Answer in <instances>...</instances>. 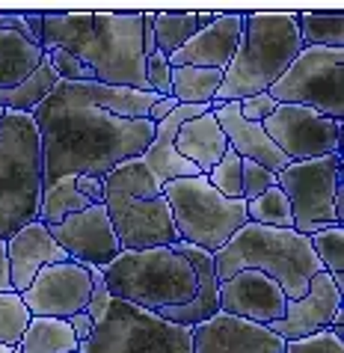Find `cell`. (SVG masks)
Masks as SVG:
<instances>
[{"label":"cell","instance_id":"cell-1","mask_svg":"<svg viewBox=\"0 0 344 353\" xmlns=\"http://www.w3.org/2000/svg\"><path fill=\"white\" fill-rule=\"evenodd\" d=\"M33 122L42 140V190L65 175L104 179L125 161L143 158L154 140V122L119 119L95 107L81 83H57L54 92L36 107Z\"/></svg>","mask_w":344,"mask_h":353},{"label":"cell","instance_id":"cell-2","mask_svg":"<svg viewBox=\"0 0 344 353\" xmlns=\"http://www.w3.org/2000/svg\"><path fill=\"white\" fill-rule=\"evenodd\" d=\"M65 51L95 83L152 92L145 81L143 12H42V51Z\"/></svg>","mask_w":344,"mask_h":353},{"label":"cell","instance_id":"cell-3","mask_svg":"<svg viewBox=\"0 0 344 353\" xmlns=\"http://www.w3.org/2000/svg\"><path fill=\"white\" fill-rule=\"evenodd\" d=\"M303 51L297 12H243V33L211 104L267 92Z\"/></svg>","mask_w":344,"mask_h":353},{"label":"cell","instance_id":"cell-4","mask_svg":"<svg viewBox=\"0 0 344 353\" xmlns=\"http://www.w3.org/2000/svg\"><path fill=\"white\" fill-rule=\"evenodd\" d=\"M214 268L220 282L238 270H259L282 288L285 300H300L309 291L312 276L323 270L309 238L294 229H267L259 223H247L234 232L225 247L214 252Z\"/></svg>","mask_w":344,"mask_h":353},{"label":"cell","instance_id":"cell-5","mask_svg":"<svg viewBox=\"0 0 344 353\" xmlns=\"http://www.w3.org/2000/svg\"><path fill=\"white\" fill-rule=\"evenodd\" d=\"M104 208L128 252L179 243L170 205L140 158L125 161L104 175Z\"/></svg>","mask_w":344,"mask_h":353},{"label":"cell","instance_id":"cell-6","mask_svg":"<svg viewBox=\"0 0 344 353\" xmlns=\"http://www.w3.org/2000/svg\"><path fill=\"white\" fill-rule=\"evenodd\" d=\"M42 140L30 113L0 110V241L39 220Z\"/></svg>","mask_w":344,"mask_h":353},{"label":"cell","instance_id":"cell-7","mask_svg":"<svg viewBox=\"0 0 344 353\" xmlns=\"http://www.w3.org/2000/svg\"><path fill=\"white\" fill-rule=\"evenodd\" d=\"M101 273L113 300H125L149 312L184 306L196 297L199 285L190 261L172 247H152L140 252L122 250Z\"/></svg>","mask_w":344,"mask_h":353},{"label":"cell","instance_id":"cell-8","mask_svg":"<svg viewBox=\"0 0 344 353\" xmlns=\"http://www.w3.org/2000/svg\"><path fill=\"white\" fill-rule=\"evenodd\" d=\"M166 205L172 211L179 241L193 243L205 252H217L225 247L238 229H243L247 220V202L243 199H225L208 184L205 175L196 179H175L161 188Z\"/></svg>","mask_w":344,"mask_h":353},{"label":"cell","instance_id":"cell-9","mask_svg":"<svg viewBox=\"0 0 344 353\" xmlns=\"http://www.w3.org/2000/svg\"><path fill=\"white\" fill-rule=\"evenodd\" d=\"M276 104H297L338 119L344 116V48H303L267 90Z\"/></svg>","mask_w":344,"mask_h":353},{"label":"cell","instance_id":"cell-10","mask_svg":"<svg viewBox=\"0 0 344 353\" xmlns=\"http://www.w3.org/2000/svg\"><path fill=\"white\" fill-rule=\"evenodd\" d=\"M92 353H193L190 327H175L149 309L110 300L92 332Z\"/></svg>","mask_w":344,"mask_h":353},{"label":"cell","instance_id":"cell-11","mask_svg":"<svg viewBox=\"0 0 344 353\" xmlns=\"http://www.w3.org/2000/svg\"><path fill=\"white\" fill-rule=\"evenodd\" d=\"M344 179L341 172V154H327V158L288 163L276 175V184L288 196L294 232L303 238H312L314 232L330 229L336 223V188Z\"/></svg>","mask_w":344,"mask_h":353},{"label":"cell","instance_id":"cell-12","mask_svg":"<svg viewBox=\"0 0 344 353\" xmlns=\"http://www.w3.org/2000/svg\"><path fill=\"white\" fill-rule=\"evenodd\" d=\"M264 134L291 163L341 154V122L297 104H279L261 122Z\"/></svg>","mask_w":344,"mask_h":353},{"label":"cell","instance_id":"cell-13","mask_svg":"<svg viewBox=\"0 0 344 353\" xmlns=\"http://www.w3.org/2000/svg\"><path fill=\"white\" fill-rule=\"evenodd\" d=\"M92 276L90 270L74 261L51 264L39 270L30 288L21 291V300L27 303L33 318H72L90 306Z\"/></svg>","mask_w":344,"mask_h":353},{"label":"cell","instance_id":"cell-14","mask_svg":"<svg viewBox=\"0 0 344 353\" xmlns=\"http://www.w3.org/2000/svg\"><path fill=\"white\" fill-rule=\"evenodd\" d=\"M51 238L68 252V259L81 268H107L122 252V243L113 232L104 205H92L81 214H72L63 223L51 225Z\"/></svg>","mask_w":344,"mask_h":353},{"label":"cell","instance_id":"cell-15","mask_svg":"<svg viewBox=\"0 0 344 353\" xmlns=\"http://www.w3.org/2000/svg\"><path fill=\"white\" fill-rule=\"evenodd\" d=\"M193 353H285V339L261 323L217 312L190 327Z\"/></svg>","mask_w":344,"mask_h":353},{"label":"cell","instance_id":"cell-16","mask_svg":"<svg viewBox=\"0 0 344 353\" xmlns=\"http://www.w3.org/2000/svg\"><path fill=\"white\" fill-rule=\"evenodd\" d=\"M285 306L288 300L282 288L259 270H238L220 282V312L225 315L270 327L285 315Z\"/></svg>","mask_w":344,"mask_h":353},{"label":"cell","instance_id":"cell-17","mask_svg":"<svg viewBox=\"0 0 344 353\" xmlns=\"http://www.w3.org/2000/svg\"><path fill=\"white\" fill-rule=\"evenodd\" d=\"M341 297H344V291L332 285V276L327 270H321L312 276L309 291L300 300H288L285 315L279 321H273L267 330L282 336L285 341L323 332V330H330V321L336 315V309L341 306Z\"/></svg>","mask_w":344,"mask_h":353},{"label":"cell","instance_id":"cell-18","mask_svg":"<svg viewBox=\"0 0 344 353\" xmlns=\"http://www.w3.org/2000/svg\"><path fill=\"white\" fill-rule=\"evenodd\" d=\"M243 33V12H220L217 21L202 27L181 51L166 57L170 65H196V68H214V72H225L232 63L234 51L241 45Z\"/></svg>","mask_w":344,"mask_h":353},{"label":"cell","instance_id":"cell-19","mask_svg":"<svg viewBox=\"0 0 344 353\" xmlns=\"http://www.w3.org/2000/svg\"><path fill=\"white\" fill-rule=\"evenodd\" d=\"M6 261H9V279H12V291H27L30 282L36 279L39 270L51 268V264L72 261L68 252L51 238L48 225L33 220L30 225H24L21 232H15L6 241Z\"/></svg>","mask_w":344,"mask_h":353},{"label":"cell","instance_id":"cell-20","mask_svg":"<svg viewBox=\"0 0 344 353\" xmlns=\"http://www.w3.org/2000/svg\"><path fill=\"white\" fill-rule=\"evenodd\" d=\"M205 110H211V107L208 104H179L166 119L154 125V140L149 143V149L143 152L140 161L149 166L157 188H163V184H170L175 179H196V175H202L190 161H184L181 154L175 152V134H179V128L188 119L202 116Z\"/></svg>","mask_w":344,"mask_h":353},{"label":"cell","instance_id":"cell-21","mask_svg":"<svg viewBox=\"0 0 344 353\" xmlns=\"http://www.w3.org/2000/svg\"><path fill=\"white\" fill-rule=\"evenodd\" d=\"M211 113L217 116V125L223 128L225 140H229V149L238 152L243 161H252V163H261L267 166L270 172H282L291 161L273 145V140L264 134L261 125L247 122L238 110V101H225V104H208Z\"/></svg>","mask_w":344,"mask_h":353},{"label":"cell","instance_id":"cell-22","mask_svg":"<svg viewBox=\"0 0 344 353\" xmlns=\"http://www.w3.org/2000/svg\"><path fill=\"white\" fill-rule=\"evenodd\" d=\"M175 152L184 161H190L202 175H208L223 161V154L229 152V140L217 125V116L205 110L202 116H193V119L184 122L175 134Z\"/></svg>","mask_w":344,"mask_h":353},{"label":"cell","instance_id":"cell-23","mask_svg":"<svg viewBox=\"0 0 344 353\" xmlns=\"http://www.w3.org/2000/svg\"><path fill=\"white\" fill-rule=\"evenodd\" d=\"M45 63V51L21 33L0 30V90L21 86Z\"/></svg>","mask_w":344,"mask_h":353},{"label":"cell","instance_id":"cell-24","mask_svg":"<svg viewBox=\"0 0 344 353\" xmlns=\"http://www.w3.org/2000/svg\"><path fill=\"white\" fill-rule=\"evenodd\" d=\"M92 208V199L77 188V175H65V179L54 181L51 188L42 190V205H39V223L42 225H57L72 214H81Z\"/></svg>","mask_w":344,"mask_h":353},{"label":"cell","instance_id":"cell-25","mask_svg":"<svg viewBox=\"0 0 344 353\" xmlns=\"http://www.w3.org/2000/svg\"><path fill=\"white\" fill-rule=\"evenodd\" d=\"M60 83V77L48 63V54H45V63L36 68L33 77H27L21 86H12V90H0V110H12V113H36V107L45 101L48 95L54 92V86Z\"/></svg>","mask_w":344,"mask_h":353},{"label":"cell","instance_id":"cell-26","mask_svg":"<svg viewBox=\"0 0 344 353\" xmlns=\"http://www.w3.org/2000/svg\"><path fill=\"white\" fill-rule=\"evenodd\" d=\"M18 350L21 353H72L77 350V339L72 327H68V321L63 318H33Z\"/></svg>","mask_w":344,"mask_h":353},{"label":"cell","instance_id":"cell-27","mask_svg":"<svg viewBox=\"0 0 344 353\" xmlns=\"http://www.w3.org/2000/svg\"><path fill=\"white\" fill-rule=\"evenodd\" d=\"M223 83V72L196 65L172 68V98L179 104H211Z\"/></svg>","mask_w":344,"mask_h":353},{"label":"cell","instance_id":"cell-28","mask_svg":"<svg viewBox=\"0 0 344 353\" xmlns=\"http://www.w3.org/2000/svg\"><path fill=\"white\" fill-rule=\"evenodd\" d=\"M303 48H344V9L332 12H297Z\"/></svg>","mask_w":344,"mask_h":353},{"label":"cell","instance_id":"cell-29","mask_svg":"<svg viewBox=\"0 0 344 353\" xmlns=\"http://www.w3.org/2000/svg\"><path fill=\"white\" fill-rule=\"evenodd\" d=\"M199 33L196 12H154V48L157 54L172 57Z\"/></svg>","mask_w":344,"mask_h":353},{"label":"cell","instance_id":"cell-30","mask_svg":"<svg viewBox=\"0 0 344 353\" xmlns=\"http://www.w3.org/2000/svg\"><path fill=\"white\" fill-rule=\"evenodd\" d=\"M247 220L267 225V229H294L288 196L282 193L279 184H273L270 190H264L261 196H255L252 202H247Z\"/></svg>","mask_w":344,"mask_h":353},{"label":"cell","instance_id":"cell-31","mask_svg":"<svg viewBox=\"0 0 344 353\" xmlns=\"http://www.w3.org/2000/svg\"><path fill=\"white\" fill-rule=\"evenodd\" d=\"M30 309L21 300L18 291H3L0 294V345L6 347H18L24 339L27 327H30Z\"/></svg>","mask_w":344,"mask_h":353},{"label":"cell","instance_id":"cell-32","mask_svg":"<svg viewBox=\"0 0 344 353\" xmlns=\"http://www.w3.org/2000/svg\"><path fill=\"white\" fill-rule=\"evenodd\" d=\"M309 243H312L314 259L321 261V268L332 279H341L344 276V225H330V229L314 232Z\"/></svg>","mask_w":344,"mask_h":353},{"label":"cell","instance_id":"cell-33","mask_svg":"<svg viewBox=\"0 0 344 353\" xmlns=\"http://www.w3.org/2000/svg\"><path fill=\"white\" fill-rule=\"evenodd\" d=\"M208 184L225 199H243V158L238 152H225L223 161L205 175Z\"/></svg>","mask_w":344,"mask_h":353},{"label":"cell","instance_id":"cell-34","mask_svg":"<svg viewBox=\"0 0 344 353\" xmlns=\"http://www.w3.org/2000/svg\"><path fill=\"white\" fill-rule=\"evenodd\" d=\"M0 30L21 33L42 48V12H0Z\"/></svg>","mask_w":344,"mask_h":353},{"label":"cell","instance_id":"cell-35","mask_svg":"<svg viewBox=\"0 0 344 353\" xmlns=\"http://www.w3.org/2000/svg\"><path fill=\"white\" fill-rule=\"evenodd\" d=\"M145 81H149V90L161 98L172 95V65L163 54H152L145 57Z\"/></svg>","mask_w":344,"mask_h":353},{"label":"cell","instance_id":"cell-36","mask_svg":"<svg viewBox=\"0 0 344 353\" xmlns=\"http://www.w3.org/2000/svg\"><path fill=\"white\" fill-rule=\"evenodd\" d=\"M285 353H344V341L332 336L330 330H323L306 339L285 341Z\"/></svg>","mask_w":344,"mask_h":353},{"label":"cell","instance_id":"cell-37","mask_svg":"<svg viewBox=\"0 0 344 353\" xmlns=\"http://www.w3.org/2000/svg\"><path fill=\"white\" fill-rule=\"evenodd\" d=\"M276 184V172H270L267 166L243 161V202H252L255 196H261L264 190H270Z\"/></svg>","mask_w":344,"mask_h":353},{"label":"cell","instance_id":"cell-38","mask_svg":"<svg viewBox=\"0 0 344 353\" xmlns=\"http://www.w3.org/2000/svg\"><path fill=\"white\" fill-rule=\"evenodd\" d=\"M86 270H90V276H92V294H90V306H86V312H90V318L95 321V327H98L101 318H104V312H107V306H110L113 294H110V288H107L101 268H86Z\"/></svg>","mask_w":344,"mask_h":353},{"label":"cell","instance_id":"cell-39","mask_svg":"<svg viewBox=\"0 0 344 353\" xmlns=\"http://www.w3.org/2000/svg\"><path fill=\"white\" fill-rule=\"evenodd\" d=\"M276 101L267 95V92H259V95H252V98H243V101H238V110H241V116L247 122H255V125H261L267 116L276 110Z\"/></svg>","mask_w":344,"mask_h":353},{"label":"cell","instance_id":"cell-40","mask_svg":"<svg viewBox=\"0 0 344 353\" xmlns=\"http://www.w3.org/2000/svg\"><path fill=\"white\" fill-rule=\"evenodd\" d=\"M68 321V327H72V332H74V339H77V345L81 341H90L92 339V332H95V321L90 318V312H77V315H72V318H65Z\"/></svg>","mask_w":344,"mask_h":353},{"label":"cell","instance_id":"cell-41","mask_svg":"<svg viewBox=\"0 0 344 353\" xmlns=\"http://www.w3.org/2000/svg\"><path fill=\"white\" fill-rule=\"evenodd\" d=\"M77 188L90 196L92 205H104V179H98V175H86V172H77Z\"/></svg>","mask_w":344,"mask_h":353},{"label":"cell","instance_id":"cell-42","mask_svg":"<svg viewBox=\"0 0 344 353\" xmlns=\"http://www.w3.org/2000/svg\"><path fill=\"white\" fill-rule=\"evenodd\" d=\"M175 107H179V101H175V98L170 95V98H157V101H154V107H152V110H149V122H161V119H166V116H170L172 110H175Z\"/></svg>","mask_w":344,"mask_h":353},{"label":"cell","instance_id":"cell-43","mask_svg":"<svg viewBox=\"0 0 344 353\" xmlns=\"http://www.w3.org/2000/svg\"><path fill=\"white\" fill-rule=\"evenodd\" d=\"M12 291V279H9V261H6V241H0V294Z\"/></svg>","mask_w":344,"mask_h":353},{"label":"cell","instance_id":"cell-44","mask_svg":"<svg viewBox=\"0 0 344 353\" xmlns=\"http://www.w3.org/2000/svg\"><path fill=\"white\" fill-rule=\"evenodd\" d=\"M330 332H332L336 339L344 341V303L336 309V315H332V321H330Z\"/></svg>","mask_w":344,"mask_h":353},{"label":"cell","instance_id":"cell-45","mask_svg":"<svg viewBox=\"0 0 344 353\" xmlns=\"http://www.w3.org/2000/svg\"><path fill=\"white\" fill-rule=\"evenodd\" d=\"M0 353H12V347H6V345H0Z\"/></svg>","mask_w":344,"mask_h":353}]
</instances>
